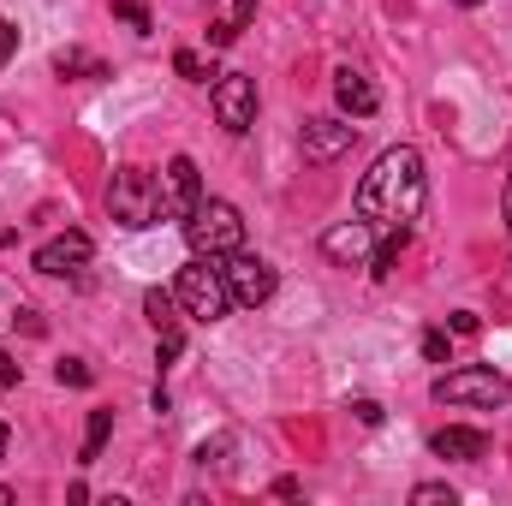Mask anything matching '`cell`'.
I'll return each instance as SVG.
<instances>
[{
  "mask_svg": "<svg viewBox=\"0 0 512 506\" xmlns=\"http://www.w3.org/2000/svg\"><path fill=\"white\" fill-rule=\"evenodd\" d=\"M90 233H60V239H48L42 251H36V274H54V280H72V274H84L90 268Z\"/></svg>",
  "mask_w": 512,
  "mask_h": 506,
  "instance_id": "cell-9",
  "label": "cell"
},
{
  "mask_svg": "<svg viewBox=\"0 0 512 506\" xmlns=\"http://www.w3.org/2000/svg\"><path fill=\"white\" fill-rule=\"evenodd\" d=\"M423 358H429V364H447V358H453V346H447V334H441V328H429V334H423Z\"/></svg>",
  "mask_w": 512,
  "mask_h": 506,
  "instance_id": "cell-23",
  "label": "cell"
},
{
  "mask_svg": "<svg viewBox=\"0 0 512 506\" xmlns=\"http://www.w3.org/2000/svg\"><path fill=\"white\" fill-rule=\"evenodd\" d=\"M352 411H358V423H364V429H376V423H382V405H376V399H358Z\"/></svg>",
  "mask_w": 512,
  "mask_h": 506,
  "instance_id": "cell-25",
  "label": "cell"
},
{
  "mask_svg": "<svg viewBox=\"0 0 512 506\" xmlns=\"http://www.w3.org/2000/svg\"><path fill=\"white\" fill-rule=\"evenodd\" d=\"M453 501H459V495H453L447 483H417V489H411V506H453Z\"/></svg>",
  "mask_w": 512,
  "mask_h": 506,
  "instance_id": "cell-18",
  "label": "cell"
},
{
  "mask_svg": "<svg viewBox=\"0 0 512 506\" xmlns=\"http://www.w3.org/2000/svg\"><path fill=\"white\" fill-rule=\"evenodd\" d=\"M507 233H512V173H507Z\"/></svg>",
  "mask_w": 512,
  "mask_h": 506,
  "instance_id": "cell-28",
  "label": "cell"
},
{
  "mask_svg": "<svg viewBox=\"0 0 512 506\" xmlns=\"http://www.w3.org/2000/svg\"><path fill=\"white\" fill-rule=\"evenodd\" d=\"M453 6H483V0H453Z\"/></svg>",
  "mask_w": 512,
  "mask_h": 506,
  "instance_id": "cell-30",
  "label": "cell"
},
{
  "mask_svg": "<svg viewBox=\"0 0 512 506\" xmlns=\"http://www.w3.org/2000/svg\"><path fill=\"white\" fill-rule=\"evenodd\" d=\"M221 274H227V292H233V304H245V310H256V304H268L274 298V268L262 262V256L251 251H233V256H221Z\"/></svg>",
  "mask_w": 512,
  "mask_h": 506,
  "instance_id": "cell-7",
  "label": "cell"
},
{
  "mask_svg": "<svg viewBox=\"0 0 512 506\" xmlns=\"http://www.w3.org/2000/svg\"><path fill=\"white\" fill-rule=\"evenodd\" d=\"M185 239H191V251L197 256H233L245 251V215L227 203V197H203L191 215H185Z\"/></svg>",
  "mask_w": 512,
  "mask_h": 506,
  "instance_id": "cell-3",
  "label": "cell"
},
{
  "mask_svg": "<svg viewBox=\"0 0 512 506\" xmlns=\"http://www.w3.org/2000/svg\"><path fill=\"white\" fill-rule=\"evenodd\" d=\"M114 12L126 18L137 36H149V30H155V24H149V6H143V0H114Z\"/></svg>",
  "mask_w": 512,
  "mask_h": 506,
  "instance_id": "cell-19",
  "label": "cell"
},
{
  "mask_svg": "<svg viewBox=\"0 0 512 506\" xmlns=\"http://www.w3.org/2000/svg\"><path fill=\"white\" fill-rule=\"evenodd\" d=\"M18 381H24V370L12 364V352H0V387H18Z\"/></svg>",
  "mask_w": 512,
  "mask_h": 506,
  "instance_id": "cell-26",
  "label": "cell"
},
{
  "mask_svg": "<svg viewBox=\"0 0 512 506\" xmlns=\"http://www.w3.org/2000/svg\"><path fill=\"white\" fill-rule=\"evenodd\" d=\"M197 203H203V179H197V161H191V155H173V161H167V173H161V209H167L173 221H185Z\"/></svg>",
  "mask_w": 512,
  "mask_h": 506,
  "instance_id": "cell-8",
  "label": "cell"
},
{
  "mask_svg": "<svg viewBox=\"0 0 512 506\" xmlns=\"http://www.w3.org/2000/svg\"><path fill=\"white\" fill-rule=\"evenodd\" d=\"M54 376H60V387H90V364H84V358H60Z\"/></svg>",
  "mask_w": 512,
  "mask_h": 506,
  "instance_id": "cell-20",
  "label": "cell"
},
{
  "mask_svg": "<svg viewBox=\"0 0 512 506\" xmlns=\"http://www.w3.org/2000/svg\"><path fill=\"white\" fill-rule=\"evenodd\" d=\"M179 352H185V334H179V322H173V328H161V352H155V364H173Z\"/></svg>",
  "mask_w": 512,
  "mask_h": 506,
  "instance_id": "cell-22",
  "label": "cell"
},
{
  "mask_svg": "<svg viewBox=\"0 0 512 506\" xmlns=\"http://www.w3.org/2000/svg\"><path fill=\"white\" fill-rule=\"evenodd\" d=\"M352 137H358L352 120H304V131H298L304 161H340V155L352 149Z\"/></svg>",
  "mask_w": 512,
  "mask_h": 506,
  "instance_id": "cell-10",
  "label": "cell"
},
{
  "mask_svg": "<svg viewBox=\"0 0 512 506\" xmlns=\"http://www.w3.org/2000/svg\"><path fill=\"white\" fill-rule=\"evenodd\" d=\"M108 215H114L126 233L155 227V221L167 215V209H161V179H155L149 167H120L114 185H108Z\"/></svg>",
  "mask_w": 512,
  "mask_h": 506,
  "instance_id": "cell-4",
  "label": "cell"
},
{
  "mask_svg": "<svg viewBox=\"0 0 512 506\" xmlns=\"http://www.w3.org/2000/svg\"><path fill=\"white\" fill-rule=\"evenodd\" d=\"M173 72H179V78H191V84H203V78H209V72H203V60H197L191 48H179V54H173Z\"/></svg>",
  "mask_w": 512,
  "mask_h": 506,
  "instance_id": "cell-21",
  "label": "cell"
},
{
  "mask_svg": "<svg viewBox=\"0 0 512 506\" xmlns=\"http://www.w3.org/2000/svg\"><path fill=\"white\" fill-rule=\"evenodd\" d=\"M370 251H376L370 221H340V227L322 233V256H334V262H370Z\"/></svg>",
  "mask_w": 512,
  "mask_h": 506,
  "instance_id": "cell-12",
  "label": "cell"
},
{
  "mask_svg": "<svg viewBox=\"0 0 512 506\" xmlns=\"http://www.w3.org/2000/svg\"><path fill=\"white\" fill-rule=\"evenodd\" d=\"M54 72H60V78H72V72H84V78H108V66L90 60L84 48H60V54H54Z\"/></svg>",
  "mask_w": 512,
  "mask_h": 506,
  "instance_id": "cell-16",
  "label": "cell"
},
{
  "mask_svg": "<svg viewBox=\"0 0 512 506\" xmlns=\"http://www.w3.org/2000/svg\"><path fill=\"white\" fill-rule=\"evenodd\" d=\"M108 435H114V411H90V429H84V465H96L102 459V447H108Z\"/></svg>",
  "mask_w": 512,
  "mask_h": 506,
  "instance_id": "cell-15",
  "label": "cell"
},
{
  "mask_svg": "<svg viewBox=\"0 0 512 506\" xmlns=\"http://www.w3.org/2000/svg\"><path fill=\"white\" fill-rule=\"evenodd\" d=\"M251 12H256V0H227V18H215V24H209V48H233V42H239V30L251 24Z\"/></svg>",
  "mask_w": 512,
  "mask_h": 506,
  "instance_id": "cell-14",
  "label": "cell"
},
{
  "mask_svg": "<svg viewBox=\"0 0 512 506\" xmlns=\"http://www.w3.org/2000/svg\"><path fill=\"white\" fill-rule=\"evenodd\" d=\"M209 102H215L221 131L245 137V131L256 126V78H245V72H221V78H215V90H209Z\"/></svg>",
  "mask_w": 512,
  "mask_h": 506,
  "instance_id": "cell-6",
  "label": "cell"
},
{
  "mask_svg": "<svg viewBox=\"0 0 512 506\" xmlns=\"http://www.w3.org/2000/svg\"><path fill=\"white\" fill-rule=\"evenodd\" d=\"M477 328H483V316H471V310L453 316V334H477Z\"/></svg>",
  "mask_w": 512,
  "mask_h": 506,
  "instance_id": "cell-27",
  "label": "cell"
},
{
  "mask_svg": "<svg viewBox=\"0 0 512 506\" xmlns=\"http://www.w3.org/2000/svg\"><path fill=\"white\" fill-rule=\"evenodd\" d=\"M0 459H6V423H0Z\"/></svg>",
  "mask_w": 512,
  "mask_h": 506,
  "instance_id": "cell-29",
  "label": "cell"
},
{
  "mask_svg": "<svg viewBox=\"0 0 512 506\" xmlns=\"http://www.w3.org/2000/svg\"><path fill=\"white\" fill-rule=\"evenodd\" d=\"M12 54H18V24H12V18H0V66H6Z\"/></svg>",
  "mask_w": 512,
  "mask_h": 506,
  "instance_id": "cell-24",
  "label": "cell"
},
{
  "mask_svg": "<svg viewBox=\"0 0 512 506\" xmlns=\"http://www.w3.org/2000/svg\"><path fill=\"white\" fill-rule=\"evenodd\" d=\"M143 316L155 322V334H161V328H173V292H161V286H155V292H143Z\"/></svg>",
  "mask_w": 512,
  "mask_h": 506,
  "instance_id": "cell-17",
  "label": "cell"
},
{
  "mask_svg": "<svg viewBox=\"0 0 512 506\" xmlns=\"http://www.w3.org/2000/svg\"><path fill=\"white\" fill-rule=\"evenodd\" d=\"M435 399L441 405H477V411H501L512 405V381L495 364H465V370H447L435 376Z\"/></svg>",
  "mask_w": 512,
  "mask_h": 506,
  "instance_id": "cell-5",
  "label": "cell"
},
{
  "mask_svg": "<svg viewBox=\"0 0 512 506\" xmlns=\"http://www.w3.org/2000/svg\"><path fill=\"white\" fill-rule=\"evenodd\" d=\"M173 298L185 304L191 322H221L233 310V292H227V274H221L215 256H191L179 268V280H173Z\"/></svg>",
  "mask_w": 512,
  "mask_h": 506,
  "instance_id": "cell-2",
  "label": "cell"
},
{
  "mask_svg": "<svg viewBox=\"0 0 512 506\" xmlns=\"http://www.w3.org/2000/svg\"><path fill=\"white\" fill-rule=\"evenodd\" d=\"M429 203V179H423V155L411 143H393L376 155V167L358 179V221H370L376 233H411V221Z\"/></svg>",
  "mask_w": 512,
  "mask_h": 506,
  "instance_id": "cell-1",
  "label": "cell"
},
{
  "mask_svg": "<svg viewBox=\"0 0 512 506\" xmlns=\"http://www.w3.org/2000/svg\"><path fill=\"white\" fill-rule=\"evenodd\" d=\"M334 102H340V114H352V120H370V114L382 108V90H376L364 72L340 66V72H334Z\"/></svg>",
  "mask_w": 512,
  "mask_h": 506,
  "instance_id": "cell-13",
  "label": "cell"
},
{
  "mask_svg": "<svg viewBox=\"0 0 512 506\" xmlns=\"http://www.w3.org/2000/svg\"><path fill=\"white\" fill-rule=\"evenodd\" d=\"M429 453H435V459L477 465V459H489V435H483V429H465V423H447V429L429 435Z\"/></svg>",
  "mask_w": 512,
  "mask_h": 506,
  "instance_id": "cell-11",
  "label": "cell"
}]
</instances>
